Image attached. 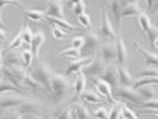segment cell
Wrapping results in <instances>:
<instances>
[{"label": "cell", "mask_w": 158, "mask_h": 119, "mask_svg": "<svg viewBox=\"0 0 158 119\" xmlns=\"http://www.w3.org/2000/svg\"><path fill=\"white\" fill-rule=\"evenodd\" d=\"M71 82L65 74H59L55 73L52 74L51 79V98L54 99L55 104L61 103L71 92Z\"/></svg>", "instance_id": "6da1fadb"}, {"label": "cell", "mask_w": 158, "mask_h": 119, "mask_svg": "<svg viewBox=\"0 0 158 119\" xmlns=\"http://www.w3.org/2000/svg\"><path fill=\"white\" fill-rule=\"evenodd\" d=\"M30 73L34 77L35 81L43 87L44 91L51 93V79H52L54 71L50 68V66L45 61L37 60L35 67L32 68Z\"/></svg>", "instance_id": "7a4b0ae2"}, {"label": "cell", "mask_w": 158, "mask_h": 119, "mask_svg": "<svg viewBox=\"0 0 158 119\" xmlns=\"http://www.w3.org/2000/svg\"><path fill=\"white\" fill-rule=\"evenodd\" d=\"M112 94L116 98H121L123 101L127 102H132L135 104H141L143 103V98L141 97V94L138 93L137 89H135L133 87H122V86H117L114 88H112Z\"/></svg>", "instance_id": "3957f363"}, {"label": "cell", "mask_w": 158, "mask_h": 119, "mask_svg": "<svg viewBox=\"0 0 158 119\" xmlns=\"http://www.w3.org/2000/svg\"><path fill=\"white\" fill-rule=\"evenodd\" d=\"M106 66L107 65L101 60V57H97L95 55L92 62H90L89 65H86L81 69V72L84 73L85 77L91 78V79H94V81H95V79H97V78H101V76L103 74V72L106 69Z\"/></svg>", "instance_id": "277c9868"}, {"label": "cell", "mask_w": 158, "mask_h": 119, "mask_svg": "<svg viewBox=\"0 0 158 119\" xmlns=\"http://www.w3.org/2000/svg\"><path fill=\"white\" fill-rule=\"evenodd\" d=\"M84 37H85V44H84V47L80 51L81 57L91 56V54L94 56L95 52L100 49V45H101L100 36L94 31H89Z\"/></svg>", "instance_id": "5b68a950"}, {"label": "cell", "mask_w": 158, "mask_h": 119, "mask_svg": "<svg viewBox=\"0 0 158 119\" xmlns=\"http://www.w3.org/2000/svg\"><path fill=\"white\" fill-rule=\"evenodd\" d=\"M100 34H101V36H103L107 40H116L118 36L105 6L102 8V21H101V26H100Z\"/></svg>", "instance_id": "8992f818"}, {"label": "cell", "mask_w": 158, "mask_h": 119, "mask_svg": "<svg viewBox=\"0 0 158 119\" xmlns=\"http://www.w3.org/2000/svg\"><path fill=\"white\" fill-rule=\"evenodd\" d=\"M95 56H86V57H78L76 60H71L69 63H67V67H66V72H65V76L66 77H70L71 74H76L78 72H81V69L89 65L90 62H92Z\"/></svg>", "instance_id": "52a82bcc"}, {"label": "cell", "mask_w": 158, "mask_h": 119, "mask_svg": "<svg viewBox=\"0 0 158 119\" xmlns=\"http://www.w3.org/2000/svg\"><path fill=\"white\" fill-rule=\"evenodd\" d=\"M100 57L106 65L113 63L117 58V52H116V45L114 42H106L100 45Z\"/></svg>", "instance_id": "ba28073f"}, {"label": "cell", "mask_w": 158, "mask_h": 119, "mask_svg": "<svg viewBox=\"0 0 158 119\" xmlns=\"http://www.w3.org/2000/svg\"><path fill=\"white\" fill-rule=\"evenodd\" d=\"M95 83V91L98 93V96H101L102 98H105V99H107L110 103H112L113 105L114 104H117V101L114 99V97H113V94H112V88L110 87V85H107L105 81H102V79H100V78H97V79H95L94 81Z\"/></svg>", "instance_id": "9c48e42d"}, {"label": "cell", "mask_w": 158, "mask_h": 119, "mask_svg": "<svg viewBox=\"0 0 158 119\" xmlns=\"http://www.w3.org/2000/svg\"><path fill=\"white\" fill-rule=\"evenodd\" d=\"M102 81H105L107 85H110L111 88H114L117 86H120L118 83V72H117V66L114 63H111V65H107L106 66V69L103 72V74L101 76Z\"/></svg>", "instance_id": "30bf717a"}, {"label": "cell", "mask_w": 158, "mask_h": 119, "mask_svg": "<svg viewBox=\"0 0 158 119\" xmlns=\"http://www.w3.org/2000/svg\"><path fill=\"white\" fill-rule=\"evenodd\" d=\"M27 98L25 97H19V96H11V94H5L0 96V108L2 109H16L20 107Z\"/></svg>", "instance_id": "8fae6325"}, {"label": "cell", "mask_w": 158, "mask_h": 119, "mask_svg": "<svg viewBox=\"0 0 158 119\" xmlns=\"http://www.w3.org/2000/svg\"><path fill=\"white\" fill-rule=\"evenodd\" d=\"M118 72V83L122 87H133L136 78L131 74V72L126 68V66H117Z\"/></svg>", "instance_id": "7c38bea8"}, {"label": "cell", "mask_w": 158, "mask_h": 119, "mask_svg": "<svg viewBox=\"0 0 158 119\" xmlns=\"http://www.w3.org/2000/svg\"><path fill=\"white\" fill-rule=\"evenodd\" d=\"M116 52H117V58L116 61L118 62V66H125L126 61H127V47L125 45V41H123V37L122 35H118L117 38H116Z\"/></svg>", "instance_id": "4fadbf2b"}, {"label": "cell", "mask_w": 158, "mask_h": 119, "mask_svg": "<svg viewBox=\"0 0 158 119\" xmlns=\"http://www.w3.org/2000/svg\"><path fill=\"white\" fill-rule=\"evenodd\" d=\"M44 13H45V16H49V18L65 19L64 18V4L61 2H49V3H46V10Z\"/></svg>", "instance_id": "5bb4252c"}, {"label": "cell", "mask_w": 158, "mask_h": 119, "mask_svg": "<svg viewBox=\"0 0 158 119\" xmlns=\"http://www.w3.org/2000/svg\"><path fill=\"white\" fill-rule=\"evenodd\" d=\"M135 47L143 55L144 57V62H146V66L147 67H153V68H158V55L157 54H153L148 50H146L142 45L139 44H135Z\"/></svg>", "instance_id": "9a60e30c"}, {"label": "cell", "mask_w": 158, "mask_h": 119, "mask_svg": "<svg viewBox=\"0 0 158 119\" xmlns=\"http://www.w3.org/2000/svg\"><path fill=\"white\" fill-rule=\"evenodd\" d=\"M123 2H112L110 4V9L111 13L113 15L114 19V24H116V31H120L121 29V21H122V10H123Z\"/></svg>", "instance_id": "2e32d148"}, {"label": "cell", "mask_w": 158, "mask_h": 119, "mask_svg": "<svg viewBox=\"0 0 158 119\" xmlns=\"http://www.w3.org/2000/svg\"><path fill=\"white\" fill-rule=\"evenodd\" d=\"M86 91V77L82 72L76 73V79L73 82V99L77 101L80 96Z\"/></svg>", "instance_id": "e0dca14e"}, {"label": "cell", "mask_w": 158, "mask_h": 119, "mask_svg": "<svg viewBox=\"0 0 158 119\" xmlns=\"http://www.w3.org/2000/svg\"><path fill=\"white\" fill-rule=\"evenodd\" d=\"M44 42H45V34L41 30H39L37 32L34 34L31 41V52L34 57H39V52H40V49L44 45Z\"/></svg>", "instance_id": "ac0fdd59"}, {"label": "cell", "mask_w": 158, "mask_h": 119, "mask_svg": "<svg viewBox=\"0 0 158 119\" xmlns=\"http://www.w3.org/2000/svg\"><path fill=\"white\" fill-rule=\"evenodd\" d=\"M39 107H40V103L39 102H36L35 99L27 98L20 107L16 108V110L23 115H25V114H36V110L39 109Z\"/></svg>", "instance_id": "d6986e66"}, {"label": "cell", "mask_w": 158, "mask_h": 119, "mask_svg": "<svg viewBox=\"0 0 158 119\" xmlns=\"http://www.w3.org/2000/svg\"><path fill=\"white\" fill-rule=\"evenodd\" d=\"M45 20H48L50 24H54L55 26H59V27H61V29H64L66 31H82V27L75 26L71 22H69L67 20H65V19H55V18L45 16Z\"/></svg>", "instance_id": "ffe728a7"}, {"label": "cell", "mask_w": 158, "mask_h": 119, "mask_svg": "<svg viewBox=\"0 0 158 119\" xmlns=\"http://www.w3.org/2000/svg\"><path fill=\"white\" fill-rule=\"evenodd\" d=\"M143 11L139 8V4L137 2H132V3H125L123 5V10H122V20L125 18H133V16H138L139 14H142Z\"/></svg>", "instance_id": "44dd1931"}, {"label": "cell", "mask_w": 158, "mask_h": 119, "mask_svg": "<svg viewBox=\"0 0 158 119\" xmlns=\"http://www.w3.org/2000/svg\"><path fill=\"white\" fill-rule=\"evenodd\" d=\"M4 58V66H21V55L20 52L8 50L5 54H3Z\"/></svg>", "instance_id": "7402d4cb"}, {"label": "cell", "mask_w": 158, "mask_h": 119, "mask_svg": "<svg viewBox=\"0 0 158 119\" xmlns=\"http://www.w3.org/2000/svg\"><path fill=\"white\" fill-rule=\"evenodd\" d=\"M80 98L87 103H91V104H98V103H102L103 101H106L105 98H102L101 96H98V93L96 91H92V89H86L81 96Z\"/></svg>", "instance_id": "603a6c76"}, {"label": "cell", "mask_w": 158, "mask_h": 119, "mask_svg": "<svg viewBox=\"0 0 158 119\" xmlns=\"http://www.w3.org/2000/svg\"><path fill=\"white\" fill-rule=\"evenodd\" d=\"M72 112H73V114H75V117H76L77 119H92L90 110H89L82 103L75 102Z\"/></svg>", "instance_id": "cb8c5ba5"}, {"label": "cell", "mask_w": 158, "mask_h": 119, "mask_svg": "<svg viewBox=\"0 0 158 119\" xmlns=\"http://www.w3.org/2000/svg\"><path fill=\"white\" fill-rule=\"evenodd\" d=\"M25 15L26 19L34 21V22H40L45 20V13L40 11V10H30V9H25Z\"/></svg>", "instance_id": "d4e9b609"}, {"label": "cell", "mask_w": 158, "mask_h": 119, "mask_svg": "<svg viewBox=\"0 0 158 119\" xmlns=\"http://www.w3.org/2000/svg\"><path fill=\"white\" fill-rule=\"evenodd\" d=\"M137 22H138L141 30H142L144 34H147V31L153 26L152 22H151V20H149V16H148L146 13H142V14H139V15L137 16Z\"/></svg>", "instance_id": "484cf974"}, {"label": "cell", "mask_w": 158, "mask_h": 119, "mask_svg": "<svg viewBox=\"0 0 158 119\" xmlns=\"http://www.w3.org/2000/svg\"><path fill=\"white\" fill-rule=\"evenodd\" d=\"M6 92H16V93H20L21 91L19 88H16L13 83H10L6 78H3L2 81H0V96H3Z\"/></svg>", "instance_id": "4316f807"}, {"label": "cell", "mask_w": 158, "mask_h": 119, "mask_svg": "<svg viewBox=\"0 0 158 119\" xmlns=\"http://www.w3.org/2000/svg\"><path fill=\"white\" fill-rule=\"evenodd\" d=\"M137 91H138V93L141 94V97L144 101L156 98V89L152 86H143V87H139Z\"/></svg>", "instance_id": "83f0119b"}, {"label": "cell", "mask_w": 158, "mask_h": 119, "mask_svg": "<svg viewBox=\"0 0 158 119\" xmlns=\"http://www.w3.org/2000/svg\"><path fill=\"white\" fill-rule=\"evenodd\" d=\"M20 34H21V38H23V42L26 44V45H30L31 46V41H32V37H34V34H32V30L29 27L27 24L24 25V27L20 30Z\"/></svg>", "instance_id": "f1b7e54d"}, {"label": "cell", "mask_w": 158, "mask_h": 119, "mask_svg": "<svg viewBox=\"0 0 158 119\" xmlns=\"http://www.w3.org/2000/svg\"><path fill=\"white\" fill-rule=\"evenodd\" d=\"M59 57H65L69 60H76L78 57H81V54H80V50H76L73 47H69V49L64 50L62 52H60Z\"/></svg>", "instance_id": "f546056e"}, {"label": "cell", "mask_w": 158, "mask_h": 119, "mask_svg": "<svg viewBox=\"0 0 158 119\" xmlns=\"http://www.w3.org/2000/svg\"><path fill=\"white\" fill-rule=\"evenodd\" d=\"M77 22L80 24V27L82 29H91L92 27V21L89 14H81L77 16Z\"/></svg>", "instance_id": "4dcf8cb0"}, {"label": "cell", "mask_w": 158, "mask_h": 119, "mask_svg": "<svg viewBox=\"0 0 158 119\" xmlns=\"http://www.w3.org/2000/svg\"><path fill=\"white\" fill-rule=\"evenodd\" d=\"M20 55H21V60H23L24 66L25 67H30L32 65L34 58H35L34 55H32V52H31V50H23L20 52Z\"/></svg>", "instance_id": "1f68e13d"}, {"label": "cell", "mask_w": 158, "mask_h": 119, "mask_svg": "<svg viewBox=\"0 0 158 119\" xmlns=\"http://www.w3.org/2000/svg\"><path fill=\"white\" fill-rule=\"evenodd\" d=\"M70 8H72L73 13L76 14V16L85 14V9H86V4L84 2H75V3H69L67 4Z\"/></svg>", "instance_id": "d6a6232c"}, {"label": "cell", "mask_w": 158, "mask_h": 119, "mask_svg": "<svg viewBox=\"0 0 158 119\" xmlns=\"http://www.w3.org/2000/svg\"><path fill=\"white\" fill-rule=\"evenodd\" d=\"M138 77L139 78H148V77H158V68H153V67H147L143 68L138 72Z\"/></svg>", "instance_id": "836d02e7"}, {"label": "cell", "mask_w": 158, "mask_h": 119, "mask_svg": "<svg viewBox=\"0 0 158 119\" xmlns=\"http://www.w3.org/2000/svg\"><path fill=\"white\" fill-rule=\"evenodd\" d=\"M122 114V103H117L110 109L108 119H120Z\"/></svg>", "instance_id": "e575fe53"}, {"label": "cell", "mask_w": 158, "mask_h": 119, "mask_svg": "<svg viewBox=\"0 0 158 119\" xmlns=\"http://www.w3.org/2000/svg\"><path fill=\"white\" fill-rule=\"evenodd\" d=\"M23 44H24V42H23V38H21V34L19 32V34L11 40L10 45L8 46V50H11V51H14V50H19V49L21 47Z\"/></svg>", "instance_id": "d590c367"}, {"label": "cell", "mask_w": 158, "mask_h": 119, "mask_svg": "<svg viewBox=\"0 0 158 119\" xmlns=\"http://www.w3.org/2000/svg\"><path fill=\"white\" fill-rule=\"evenodd\" d=\"M108 114H110V109L107 107H100L94 112V117L96 119H108Z\"/></svg>", "instance_id": "8d00e7d4"}, {"label": "cell", "mask_w": 158, "mask_h": 119, "mask_svg": "<svg viewBox=\"0 0 158 119\" xmlns=\"http://www.w3.org/2000/svg\"><path fill=\"white\" fill-rule=\"evenodd\" d=\"M122 117L123 119H139L136 115V113L130 107H127L125 103H122Z\"/></svg>", "instance_id": "74e56055"}, {"label": "cell", "mask_w": 158, "mask_h": 119, "mask_svg": "<svg viewBox=\"0 0 158 119\" xmlns=\"http://www.w3.org/2000/svg\"><path fill=\"white\" fill-rule=\"evenodd\" d=\"M85 44V37L84 36H75L71 40V47L76 49V50H81L84 47Z\"/></svg>", "instance_id": "f35d334b"}, {"label": "cell", "mask_w": 158, "mask_h": 119, "mask_svg": "<svg viewBox=\"0 0 158 119\" xmlns=\"http://www.w3.org/2000/svg\"><path fill=\"white\" fill-rule=\"evenodd\" d=\"M52 36L56 40H65L66 36H67V31L64 30V29H61V27H59V26H54V29H52Z\"/></svg>", "instance_id": "ab89813d"}, {"label": "cell", "mask_w": 158, "mask_h": 119, "mask_svg": "<svg viewBox=\"0 0 158 119\" xmlns=\"http://www.w3.org/2000/svg\"><path fill=\"white\" fill-rule=\"evenodd\" d=\"M142 105H143L144 108H149V110H157V109H158V98L143 101Z\"/></svg>", "instance_id": "60d3db41"}, {"label": "cell", "mask_w": 158, "mask_h": 119, "mask_svg": "<svg viewBox=\"0 0 158 119\" xmlns=\"http://www.w3.org/2000/svg\"><path fill=\"white\" fill-rule=\"evenodd\" d=\"M5 119H24V115L20 114L16 109H11L5 114Z\"/></svg>", "instance_id": "b9f144b4"}, {"label": "cell", "mask_w": 158, "mask_h": 119, "mask_svg": "<svg viewBox=\"0 0 158 119\" xmlns=\"http://www.w3.org/2000/svg\"><path fill=\"white\" fill-rule=\"evenodd\" d=\"M147 37H148V40H149V41H151V44H153V41H154V40L158 37V29H156L154 26H152L148 31H147Z\"/></svg>", "instance_id": "7bdbcfd3"}, {"label": "cell", "mask_w": 158, "mask_h": 119, "mask_svg": "<svg viewBox=\"0 0 158 119\" xmlns=\"http://www.w3.org/2000/svg\"><path fill=\"white\" fill-rule=\"evenodd\" d=\"M56 119H71V110H69V109L61 110V112L56 115Z\"/></svg>", "instance_id": "ee69618b"}, {"label": "cell", "mask_w": 158, "mask_h": 119, "mask_svg": "<svg viewBox=\"0 0 158 119\" xmlns=\"http://www.w3.org/2000/svg\"><path fill=\"white\" fill-rule=\"evenodd\" d=\"M3 73H4V58H3V47L0 46V81H2Z\"/></svg>", "instance_id": "f6af8a7d"}, {"label": "cell", "mask_w": 158, "mask_h": 119, "mask_svg": "<svg viewBox=\"0 0 158 119\" xmlns=\"http://www.w3.org/2000/svg\"><path fill=\"white\" fill-rule=\"evenodd\" d=\"M8 5H15V6H18V8H21L18 3H15V2H0V10H2L4 6H8Z\"/></svg>", "instance_id": "bcb514c9"}, {"label": "cell", "mask_w": 158, "mask_h": 119, "mask_svg": "<svg viewBox=\"0 0 158 119\" xmlns=\"http://www.w3.org/2000/svg\"><path fill=\"white\" fill-rule=\"evenodd\" d=\"M6 36H8L6 31H5V30H3V29H0V41H3V40H5V38H6Z\"/></svg>", "instance_id": "7dc6e473"}, {"label": "cell", "mask_w": 158, "mask_h": 119, "mask_svg": "<svg viewBox=\"0 0 158 119\" xmlns=\"http://www.w3.org/2000/svg\"><path fill=\"white\" fill-rule=\"evenodd\" d=\"M141 112L144 113V114H153V115L158 117V109L157 110H141Z\"/></svg>", "instance_id": "c3c4849f"}, {"label": "cell", "mask_w": 158, "mask_h": 119, "mask_svg": "<svg viewBox=\"0 0 158 119\" xmlns=\"http://www.w3.org/2000/svg\"><path fill=\"white\" fill-rule=\"evenodd\" d=\"M27 119H44L37 114H27Z\"/></svg>", "instance_id": "681fc988"}, {"label": "cell", "mask_w": 158, "mask_h": 119, "mask_svg": "<svg viewBox=\"0 0 158 119\" xmlns=\"http://www.w3.org/2000/svg\"><path fill=\"white\" fill-rule=\"evenodd\" d=\"M5 26V22L3 21V18H2V10H0V29Z\"/></svg>", "instance_id": "f907efd6"}, {"label": "cell", "mask_w": 158, "mask_h": 119, "mask_svg": "<svg viewBox=\"0 0 158 119\" xmlns=\"http://www.w3.org/2000/svg\"><path fill=\"white\" fill-rule=\"evenodd\" d=\"M152 46L154 47V49H158V37L154 40V41H153V44H152Z\"/></svg>", "instance_id": "816d5d0a"}, {"label": "cell", "mask_w": 158, "mask_h": 119, "mask_svg": "<svg viewBox=\"0 0 158 119\" xmlns=\"http://www.w3.org/2000/svg\"><path fill=\"white\" fill-rule=\"evenodd\" d=\"M146 4H147L148 8H152L153 6V2H146Z\"/></svg>", "instance_id": "f5cc1de1"}, {"label": "cell", "mask_w": 158, "mask_h": 119, "mask_svg": "<svg viewBox=\"0 0 158 119\" xmlns=\"http://www.w3.org/2000/svg\"><path fill=\"white\" fill-rule=\"evenodd\" d=\"M153 26H154L156 29H158V19L156 20V22H154V25H153Z\"/></svg>", "instance_id": "db71d44e"}, {"label": "cell", "mask_w": 158, "mask_h": 119, "mask_svg": "<svg viewBox=\"0 0 158 119\" xmlns=\"http://www.w3.org/2000/svg\"><path fill=\"white\" fill-rule=\"evenodd\" d=\"M71 119H77L76 117H75V114H73V112L71 110Z\"/></svg>", "instance_id": "11a10c76"}, {"label": "cell", "mask_w": 158, "mask_h": 119, "mask_svg": "<svg viewBox=\"0 0 158 119\" xmlns=\"http://www.w3.org/2000/svg\"><path fill=\"white\" fill-rule=\"evenodd\" d=\"M49 119H56V117H50Z\"/></svg>", "instance_id": "9f6ffc18"}]
</instances>
